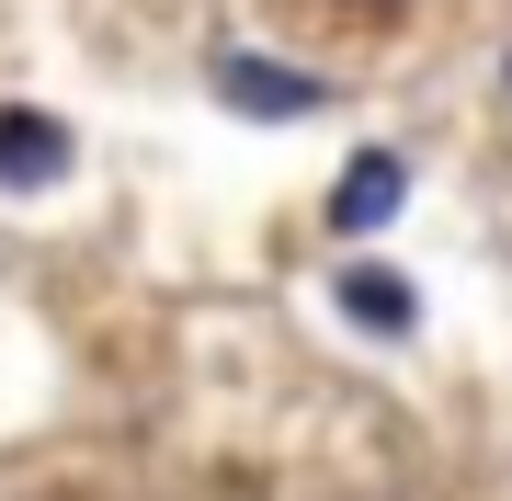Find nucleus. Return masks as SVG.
Instances as JSON below:
<instances>
[{
    "label": "nucleus",
    "mask_w": 512,
    "mask_h": 501,
    "mask_svg": "<svg viewBox=\"0 0 512 501\" xmlns=\"http://www.w3.org/2000/svg\"><path fill=\"white\" fill-rule=\"evenodd\" d=\"M69 171V126L35 103H0V183H57Z\"/></svg>",
    "instance_id": "nucleus-1"
},
{
    "label": "nucleus",
    "mask_w": 512,
    "mask_h": 501,
    "mask_svg": "<svg viewBox=\"0 0 512 501\" xmlns=\"http://www.w3.org/2000/svg\"><path fill=\"white\" fill-rule=\"evenodd\" d=\"M399 194H410V160H353L342 171V194H330V228H342V240H365V228H387V217H399Z\"/></svg>",
    "instance_id": "nucleus-2"
},
{
    "label": "nucleus",
    "mask_w": 512,
    "mask_h": 501,
    "mask_svg": "<svg viewBox=\"0 0 512 501\" xmlns=\"http://www.w3.org/2000/svg\"><path fill=\"white\" fill-rule=\"evenodd\" d=\"M217 92H228L239 114H319V103H330L308 69H274V57H228V69H217Z\"/></svg>",
    "instance_id": "nucleus-3"
},
{
    "label": "nucleus",
    "mask_w": 512,
    "mask_h": 501,
    "mask_svg": "<svg viewBox=\"0 0 512 501\" xmlns=\"http://www.w3.org/2000/svg\"><path fill=\"white\" fill-rule=\"evenodd\" d=\"M342 308L365 319V331H410V285L399 274H342Z\"/></svg>",
    "instance_id": "nucleus-4"
}]
</instances>
